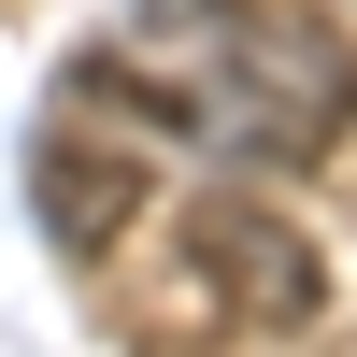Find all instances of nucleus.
Returning a JSON list of instances; mask_svg holds the SVG:
<instances>
[{"label":"nucleus","instance_id":"obj_1","mask_svg":"<svg viewBox=\"0 0 357 357\" xmlns=\"http://www.w3.org/2000/svg\"><path fill=\"white\" fill-rule=\"evenodd\" d=\"M343 114H357V57H343L329 15L257 0V15L215 29V129L243 143V158L301 172V158H329V143H343Z\"/></svg>","mask_w":357,"mask_h":357},{"label":"nucleus","instance_id":"obj_2","mask_svg":"<svg viewBox=\"0 0 357 357\" xmlns=\"http://www.w3.org/2000/svg\"><path fill=\"white\" fill-rule=\"evenodd\" d=\"M186 272L229 329H314L329 314V257L272 215V200H200L186 215Z\"/></svg>","mask_w":357,"mask_h":357},{"label":"nucleus","instance_id":"obj_3","mask_svg":"<svg viewBox=\"0 0 357 357\" xmlns=\"http://www.w3.org/2000/svg\"><path fill=\"white\" fill-rule=\"evenodd\" d=\"M29 215L57 229V257H114L143 215V158H114V143H29Z\"/></svg>","mask_w":357,"mask_h":357}]
</instances>
